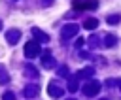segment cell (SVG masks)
I'll return each instance as SVG.
<instances>
[{
	"mask_svg": "<svg viewBox=\"0 0 121 100\" xmlns=\"http://www.w3.org/2000/svg\"><path fill=\"white\" fill-rule=\"evenodd\" d=\"M85 25H87V28H95V21H87Z\"/></svg>",
	"mask_w": 121,
	"mask_h": 100,
	"instance_id": "cell-1",
	"label": "cell"
}]
</instances>
